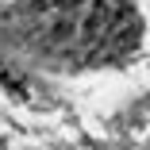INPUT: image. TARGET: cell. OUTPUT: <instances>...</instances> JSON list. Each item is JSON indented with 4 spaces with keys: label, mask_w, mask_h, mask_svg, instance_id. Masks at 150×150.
<instances>
[{
    "label": "cell",
    "mask_w": 150,
    "mask_h": 150,
    "mask_svg": "<svg viewBox=\"0 0 150 150\" xmlns=\"http://www.w3.org/2000/svg\"><path fill=\"white\" fill-rule=\"evenodd\" d=\"M112 23H115V0H93V8H88L85 23H81V31L88 42H96L112 31Z\"/></svg>",
    "instance_id": "1"
},
{
    "label": "cell",
    "mask_w": 150,
    "mask_h": 150,
    "mask_svg": "<svg viewBox=\"0 0 150 150\" xmlns=\"http://www.w3.org/2000/svg\"><path fill=\"white\" fill-rule=\"evenodd\" d=\"M0 81H4V85H8V88H12V93H23V81H19V77H16V73H8V69H4V66H0Z\"/></svg>",
    "instance_id": "2"
},
{
    "label": "cell",
    "mask_w": 150,
    "mask_h": 150,
    "mask_svg": "<svg viewBox=\"0 0 150 150\" xmlns=\"http://www.w3.org/2000/svg\"><path fill=\"white\" fill-rule=\"evenodd\" d=\"M69 4H77V0H39V8H42V12H54V8H69Z\"/></svg>",
    "instance_id": "3"
}]
</instances>
